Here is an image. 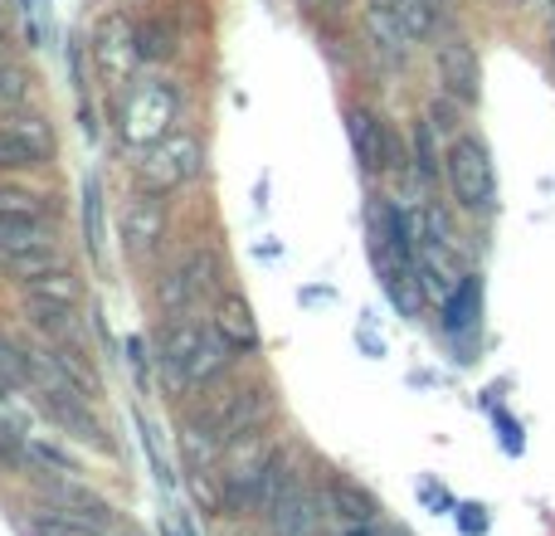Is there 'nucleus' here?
Wrapping results in <instances>:
<instances>
[{
    "instance_id": "f257e3e1",
    "label": "nucleus",
    "mask_w": 555,
    "mask_h": 536,
    "mask_svg": "<svg viewBox=\"0 0 555 536\" xmlns=\"http://www.w3.org/2000/svg\"><path fill=\"white\" fill-rule=\"evenodd\" d=\"M240 361L230 342L215 332V322H195V317H166L162 327V371L171 391H205L230 366Z\"/></svg>"
},
{
    "instance_id": "f03ea898",
    "label": "nucleus",
    "mask_w": 555,
    "mask_h": 536,
    "mask_svg": "<svg viewBox=\"0 0 555 536\" xmlns=\"http://www.w3.org/2000/svg\"><path fill=\"white\" fill-rule=\"evenodd\" d=\"M181 107H185L181 84L156 78V74L137 78V84L117 98V137H122V146L127 152H146V146H156L162 137H171L176 123H181Z\"/></svg>"
},
{
    "instance_id": "7ed1b4c3",
    "label": "nucleus",
    "mask_w": 555,
    "mask_h": 536,
    "mask_svg": "<svg viewBox=\"0 0 555 536\" xmlns=\"http://www.w3.org/2000/svg\"><path fill=\"white\" fill-rule=\"evenodd\" d=\"M443 181L463 215L498 210V171H492V152L478 132H459L443 146Z\"/></svg>"
},
{
    "instance_id": "20e7f679",
    "label": "nucleus",
    "mask_w": 555,
    "mask_h": 536,
    "mask_svg": "<svg viewBox=\"0 0 555 536\" xmlns=\"http://www.w3.org/2000/svg\"><path fill=\"white\" fill-rule=\"evenodd\" d=\"M201 171H205V142L191 127H176V132L162 137L156 146L137 152V181H142V191L171 195V191H181V186H191Z\"/></svg>"
},
{
    "instance_id": "39448f33",
    "label": "nucleus",
    "mask_w": 555,
    "mask_h": 536,
    "mask_svg": "<svg viewBox=\"0 0 555 536\" xmlns=\"http://www.w3.org/2000/svg\"><path fill=\"white\" fill-rule=\"evenodd\" d=\"M59 152L54 123H49L39 107H15V113H0V171H44Z\"/></svg>"
},
{
    "instance_id": "423d86ee",
    "label": "nucleus",
    "mask_w": 555,
    "mask_h": 536,
    "mask_svg": "<svg viewBox=\"0 0 555 536\" xmlns=\"http://www.w3.org/2000/svg\"><path fill=\"white\" fill-rule=\"evenodd\" d=\"M93 68L103 78V88H113L117 98L137 84V68H142V54H137V25L127 20V10H107L93 25Z\"/></svg>"
},
{
    "instance_id": "0eeeda50",
    "label": "nucleus",
    "mask_w": 555,
    "mask_h": 536,
    "mask_svg": "<svg viewBox=\"0 0 555 536\" xmlns=\"http://www.w3.org/2000/svg\"><path fill=\"white\" fill-rule=\"evenodd\" d=\"M117 230H122V250L132 264H146L162 254L166 244V230H171V210H166V195L162 191H132L122 205V220H117Z\"/></svg>"
},
{
    "instance_id": "6e6552de",
    "label": "nucleus",
    "mask_w": 555,
    "mask_h": 536,
    "mask_svg": "<svg viewBox=\"0 0 555 536\" xmlns=\"http://www.w3.org/2000/svg\"><path fill=\"white\" fill-rule=\"evenodd\" d=\"M64 264L54 240V225H0V268H5L15 283L35 273H49V268Z\"/></svg>"
},
{
    "instance_id": "1a4fd4ad",
    "label": "nucleus",
    "mask_w": 555,
    "mask_h": 536,
    "mask_svg": "<svg viewBox=\"0 0 555 536\" xmlns=\"http://www.w3.org/2000/svg\"><path fill=\"white\" fill-rule=\"evenodd\" d=\"M434 68H439V84L449 98H459L463 107L478 103L482 93V64H478V49L468 44V35H439L434 44Z\"/></svg>"
},
{
    "instance_id": "9d476101",
    "label": "nucleus",
    "mask_w": 555,
    "mask_h": 536,
    "mask_svg": "<svg viewBox=\"0 0 555 536\" xmlns=\"http://www.w3.org/2000/svg\"><path fill=\"white\" fill-rule=\"evenodd\" d=\"M346 137H351V152H356V162H361V171H371V176L390 171L395 132H390L385 117H375L365 103H351L346 107Z\"/></svg>"
},
{
    "instance_id": "9b49d317",
    "label": "nucleus",
    "mask_w": 555,
    "mask_h": 536,
    "mask_svg": "<svg viewBox=\"0 0 555 536\" xmlns=\"http://www.w3.org/2000/svg\"><path fill=\"white\" fill-rule=\"evenodd\" d=\"M361 29H365V44H371L390 68H404V64H410L414 39L404 35L400 15H395V10L385 5V0H365V10H361Z\"/></svg>"
},
{
    "instance_id": "f8f14e48",
    "label": "nucleus",
    "mask_w": 555,
    "mask_h": 536,
    "mask_svg": "<svg viewBox=\"0 0 555 536\" xmlns=\"http://www.w3.org/2000/svg\"><path fill=\"white\" fill-rule=\"evenodd\" d=\"M210 322H215V332H220L240 356L259 352L263 336H259V322H254V307L244 303V293H220V297H215V317H210Z\"/></svg>"
},
{
    "instance_id": "ddd939ff",
    "label": "nucleus",
    "mask_w": 555,
    "mask_h": 536,
    "mask_svg": "<svg viewBox=\"0 0 555 536\" xmlns=\"http://www.w3.org/2000/svg\"><path fill=\"white\" fill-rule=\"evenodd\" d=\"M20 288H25V307H64V312H74V307L83 303V278H78V268H68V264L25 278Z\"/></svg>"
},
{
    "instance_id": "4468645a",
    "label": "nucleus",
    "mask_w": 555,
    "mask_h": 536,
    "mask_svg": "<svg viewBox=\"0 0 555 536\" xmlns=\"http://www.w3.org/2000/svg\"><path fill=\"white\" fill-rule=\"evenodd\" d=\"M39 405H44V414L59 424V430L78 434V439H88L93 449H113V439L103 434L98 414L88 410V395H39Z\"/></svg>"
},
{
    "instance_id": "2eb2a0df",
    "label": "nucleus",
    "mask_w": 555,
    "mask_h": 536,
    "mask_svg": "<svg viewBox=\"0 0 555 536\" xmlns=\"http://www.w3.org/2000/svg\"><path fill=\"white\" fill-rule=\"evenodd\" d=\"M317 522H322L317 498L297 483V473H293V483H287L283 498H278L273 512H269V527H273V536H317Z\"/></svg>"
},
{
    "instance_id": "dca6fc26",
    "label": "nucleus",
    "mask_w": 555,
    "mask_h": 536,
    "mask_svg": "<svg viewBox=\"0 0 555 536\" xmlns=\"http://www.w3.org/2000/svg\"><path fill=\"white\" fill-rule=\"evenodd\" d=\"M326 508L341 518V527L346 522H380V502L346 473H326Z\"/></svg>"
},
{
    "instance_id": "f3484780",
    "label": "nucleus",
    "mask_w": 555,
    "mask_h": 536,
    "mask_svg": "<svg viewBox=\"0 0 555 536\" xmlns=\"http://www.w3.org/2000/svg\"><path fill=\"white\" fill-rule=\"evenodd\" d=\"M0 225H54V201L29 186H0Z\"/></svg>"
},
{
    "instance_id": "a211bd4d",
    "label": "nucleus",
    "mask_w": 555,
    "mask_h": 536,
    "mask_svg": "<svg viewBox=\"0 0 555 536\" xmlns=\"http://www.w3.org/2000/svg\"><path fill=\"white\" fill-rule=\"evenodd\" d=\"M176 49H181V25L171 15L137 20V54H142V64H171Z\"/></svg>"
},
{
    "instance_id": "6ab92c4d",
    "label": "nucleus",
    "mask_w": 555,
    "mask_h": 536,
    "mask_svg": "<svg viewBox=\"0 0 555 536\" xmlns=\"http://www.w3.org/2000/svg\"><path fill=\"white\" fill-rule=\"evenodd\" d=\"M201 297L205 293H201V283H195V273L185 268V259L156 278V303H162L166 317H191V307L201 303Z\"/></svg>"
},
{
    "instance_id": "aec40b11",
    "label": "nucleus",
    "mask_w": 555,
    "mask_h": 536,
    "mask_svg": "<svg viewBox=\"0 0 555 536\" xmlns=\"http://www.w3.org/2000/svg\"><path fill=\"white\" fill-rule=\"evenodd\" d=\"M439 307H443V332H449V336L473 332V327H478V307H482V288H478V278L468 273L449 297H443Z\"/></svg>"
},
{
    "instance_id": "412c9836",
    "label": "nucleus",
    "mask_w": 555,
    "mask_h": 536,
    "mask_svg": "<svg viewBox=\"0 0 555 536\" xmlns=\"http://www.w3.org/2000/svg\"><path fill=\"white\" fill-rule=\"evenodd\" d=\"M410 162H414V176L424 186H434L443 176V152H439V132H434L429 117H414L410 127Z\"/></svg>"
},
{
    "instance_id": "4be33fe9",
    "label": "nucleus",
    "mask_w": 555,
    "mask_h": 536,
    "mask_svg": "<svg viewBox=\"0 0 555 536\" xmlns=\"http://www.w3.org/2000/svg\"><path fill=\"white\" fill-rule=\"evenodd\" d=\"M385 5H390L395 15H400L404 35H410L414 44H429V39H439V35H443V10L424 5V0H385Z\"/></svg>"
},
{
    "instance_id": "5701e85b",
    "label": "nucleus",
    "mask_w": 555,
    "mask_h": 536,
    "mask_svg": "<svg viewBox=\"0 0 555 536\" xmlns=\"http://www.w3.org/2000/svg\"><path fill=\"white\" fill-rule=\"evenodd\" d=\"M49 356H54L59 371H64L68 381L88 395V400H93V395H98V371H93V361L83 356V346H78L74 336H68V342H49Z\"/></svg>"
},
{
    "instance_id": "b1692460",
    "label": "nucleus",
    "mask_w": 555,
    "mask_h": 536,
    "mask_svg": "<svg viewBox=\"0 0 555 536\" xmlns=\"http://www.w3.org/2000/svg\"><path fill=\"white\" fill-rule=\"evenodd\" d=\"M83 234L93 264H103V186H98V176L83 181Z\"/></svg>"
},
{
    "instance_id": "393cba45",
    "label": "nucleus",
    "mask_w": 555,
    "mask_h": 536,
    "mask_svg": "<svg viewBox=\"0 0 555 536\" xmlns=\"http://www.w3.org/2000/svg\"><path fill=\"white\" fill-rule=\"evenodd\" d=\"M0 385L5 391H29V366H25V342L0 327Z\"/></svg>"
},
{
    "instance_id": "a878e982",
    "label": "nucleus",
    "mask_w": 555,
    "mask_h": 536,
    "mask_svg": "<svg viewBox=\"0 0 555 536\" xmlns=\"http://www.w3.org/2000/svg\"><path fill=\"white\" fill-rule=\"evenodd\" d=\"M185 268L195 273V283H201L205 297H220L224 293V259L215 250H191V254H185Z\"/></svg>"
},
{
    "instance_id": "bb28decb",
    "label": "nucleus",
    "mask_w": 555,
    "mask_h": 536,
    "mask_svg": "<svg viewBox=\"0 0 555 536\" xmlns=\"http://www.w3.org/2000/svg\"><path fill=\"white\" fill-rule=\"evenodd\" d=\"M29 88H35V74L20 64H0V113H15V107L29 103Z\"/></svg>"
},
{
    "instance_id": "cd10ccee",
    "label": "nucleus",
    "mask_w": 555,
    "mask_h": 536,
    "mask_svg": "<svg viewBox=\"0 0 555 536\" xmlns=\"http://www.w3.org/2000/svg\"><path fill=\"white\" fill-rule=\"evenodd\" d=\"M29 527H35V536H107L103 527H93V522L74 518V512H39Z\"/></svg>"
},
{
    "instance_id": "c85d7f7f",
    "label": "nucleus",
    "mask_w": 555,
    "mask_h": 536,
    "mask_svg": "<svg viewBox=\"0 0 555 536\" xmlns=\"http://www.w3.org/2000/svg\"><path fill=\"white\" fill-rule=\"evenodd\" d=\"M29 322H35V332H44L49 342H68V336H74V312H64V307H29Z\"/></svg>"
},
{
    "instance_id": "c756f323",
    "label": "nucleus",
    "mask_w": 555,
    "mask_h": 536,
    "mask_svg": "<svg viewBox=\"0 0 555 536\" xmlns=\"http://www.w3.org/2000/svg\"><path fill=\"white\" fill-rule=\"evenodd\" d=\"M29 459H35V449H25V439L0 420V463H5V469H20V473H35V463Z\"/></svg>"
},
{
    "instance_id": "7c9ffc66",
    "label": "nucleus",
    "mask_w": 555,
    "mask_h": 536,
    "mask_svg": "<svg viewBox=\"0 0 555 536\" xmlns=\"http://www.w3.org/2000/svg\"><path fill=\"white\" fill-rule=\"evenodd\" d=\"M459 98H449V93H443V98H434V103H429V113H424V117H429V123H434V132H439V137H449V142H453V137H459L463 132V127H459Z\"/></svg>"
},
{
    "instance_id": "2f4dec72",
    "label": "nucleus",
    "mask_w": 555,
    "mask_h": 536,
    "mask_svg": "<svg viewBox=\"0 0 555 536\" xmlns=\"http://www.w3.org/2000/svg\"><path fill=\"white\" fill-rule=\"evenodd\" d=\"M302 5L312 10V15H341L346 0H302Z\"/></svg>"
},
{
    "instance_id": "473e14b6",
    "label": "nucleus",
    "mask_w": 555,
    "mask_h": 536,
    "mask_svg": "<svg viewBox=\"0 0 555 536\" xmlns=\"http://www.w3.org/2000/svg\"><path fill=\"white\" fill-rule=\"evenodd\" d=\"M341 536H380V522H346Z\"/></svg>"
},
{
    "instance_id": "72a5a7b5",
    "label": "nucleus",
    "mask_w": 555,
    "mask_h": 536,
    "mask_svg": "<svg viewBox=\"0 0 555 536\" xmlns=\"http://www.w3.org/2000/svg\"><path fill=\"white\" fill-rule=\"evenodd\" d=\"M10 59V39H5V29H0V64Z\"/></svg>"
},
{
    "instance_id": "f704fd0d",
    "label": "nucleus",
    "mask_w": 555,
    "mask_h": 536,
    "mask_svg": "<svg viewBox=\"0 0 555 536\" xmlns=\"http://www.w3.org/2000/svg\"><path fill=\"white\" fill-rule=\"evenodd\" d=\"M424 5H434V10H449V5H453V0H424Z\"/></svg>"
},
{
    "instance_id": "c9c22d12",
    "label": "nucleus",
    "mask_w": 555,
    "mask_h": 536,
    "mask_svg": "<svg viewBox=\"0 0 555 536\" xmlns=\"http://www.w3.org/2000/svg\"><path fill=\"white\" fill-rule=\"evenodd\" d=\"M234 536H254V532H234Z\"/></svg>"
}]
</instances>
